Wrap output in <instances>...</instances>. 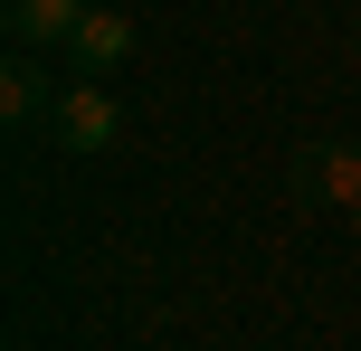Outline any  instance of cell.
Wrapping results in <instances>:
<instances>
[{
    "instance_id": "cell-5",
    "label": "cell",
    "mask_w": 361,
    "mask_h": 351,
    "mask_svg": "<svg viewBox=\"0 0 361 351\" xmlns=\"http://www.w3.org/2000/svg\"><path fill=\"white\" fill-rule=\"evenodd\" d=\"M57 105V86H48V67H38L29 48L10 57V67H0V124H38V114Z\"/></svg>"
},
{
    "instance_id": "cell-3",
    "label": "cell",
    "mask_w": 361,
    "mask_h": 351,
    "mask_svg": "<svg viewBox=\"0 0 361 351\" xmlns=\"http://www.w3.org/2000/svg\"><path fill=\"white\" fill-rule=\"evenodd\" d=\"M305 200H314V209H343V219L361 209V152H352V143H324V152L305 162Z\"/></svg>"
},
{
    "instance_id": "cell-4",
    "label": "cell",
    "mask_w": 361,
    "mask_h": 351,
    "mask_svg": "<svg viewBox=\"0 0 361 351\" xmlns=\"http://www.w3.org/2000/svg\"><path fill=\"white\" fill-rule=\"evenodd\" d=\"M76 19H86V0H10V38L19 48H67Z\"/></svg>"
},
{
    "instance_id": "cell-2",
    "label": "cell",
    "mask_w": 361,
    "mask_h": 351,
    "mask_svg": "<svg viewBox=\"0 0 361 351\" xmlns=\"http://www.w3.org/2000/svg\"><path fill=\"white\" fill-rule=\"evenodd\" d=\"M67 57H76V76H114V67L133 57V19H124V10H86L76 38H67Z\"/></svg>"
},
{
    "instance_id": "cell-6",
    "label": "cell",
    "mask_w": 361,
    "mask_h": 351,
    "mask_svg": "<svg viewBox=\"0 0 361 351\" xmlns=\"http://www.w3.org/2000/svg\"><path fill=\"white\" fill-rule=\"evenodd\" d=\"M352 238H361V209H352Z\"/></svg>"
},
{
    "instance_id": "cell-1",
    "label": "cell",
    "mask_w": 361,
    "mask_h": 351,
    "mask_svg": "<svg viewBox=\"0 0 361 351\" xmlns=\"http://www.w3.org/2000/svg\"><path fill=\"white\" fill-rule=\"evenodd\" d=\"M114 133H124L114 86H105V76H76V86L57 95V143H67V152H114Z\"/></svg>"
}]
</instances>
